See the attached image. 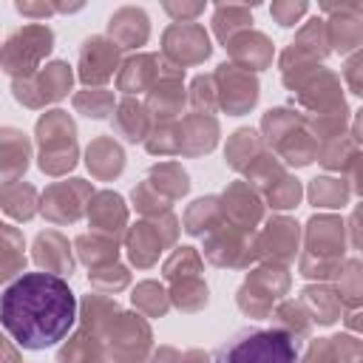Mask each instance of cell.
Here are the masks:
<instances>
[{
	"label": "cell",
	"instance_id": "cell-1",
	"mask_svg": "<svg viewBox=\"0 0 363 363\" xmlns=\"http://www.w3.org/2000/svg\"><path fill=\"white\" fill-rule=\"evenodd\" d=\"M77 323V298L62 275L23 272L0 292V326L28 352L60 343Z\"/></svg>",
	"mask_w": 363,
	"mask_h": 363
},
{
	"label": "cell",
	"instance_id": "cell-2",
	"mask_svg": "<svg viewBox=\"0 0 363 363\" xmlns=\"http://www.w3.org/2000/svg\"><path fill=\"white\" fill-rule=\"evenodd\" d=\"M207 363H298V343L275 326H247L227 337Z\"/></svg>",
	"mask_w": 363,
	"mask_h": 363
},
{
	"label": "cell",
	"instance_id": "cell-3",
	"mask_svg": "<svg viewBox=\"0 0 363 363\" xmlns=\"http://www.w3.org/2000/svg\"><path fill=\"white\" fill-rule=\"evenodd\" d=\"M346 224L337 216H312L306 221V241L298 258V269L303 278L326 281L335 278L340 264L346 261Z\"/></svg>",
	"mask_w": 363,
	"mask_h": 363
},
{
	"label": "cell",
	"instance_id": "cell-4",
	"mask_svg": "<svg viewBox=\"0 0 363 363\" xmlns=\"http://www.w3.org/2000/svg\"><path fill=\"white\" fill-rule=\"evenodd\" d=\"M261 128H264V133H267V142L275 147V153H278L286 164H292V167H306V164L315 162L318 139L309 133L303 113L289 111V108H275V111H267V113H264Z\"/></svg>",
	"mask_w": 363,
	"mask_h": 363
},
{
	"label": "cell",
	"instance_id": "cell-5",
	"mask_svg": "<svg viewBox=\"0 0 363 363\" xmlns=\"http://www.w3.org/2000/svg\"><path fill=\"white\" fill-rule=\"evenodd\" d=\"M40 142V170L48 176H62L77 164V128L65 111H48L37 122Z\"/></svg>",
	"mask_w": 363,
	"mask_h": 363
},
{
	"label": "cell",
	"instance_id": "cell-6",
	"mask_svg": "<svg viewBox=\"0 0 363 363\" xmlns=\"http://www.w3.org/2000/svg\"><path fill=\"white\" fill-rule=\"evenodd\" d=\"M54 45V34L48 26L31 23L23 28H14L6 40V45L0 48V68L6 74H11L14 79H26L31 74H37L43 57H48Z\"/></svg>",
	"mask_w": 363,
	"mask_h": 363
},
{
	"label": "cell",
	"instance_id": "cell-7",
	"mask_svg": "<svg viewBox=\"0 0 363 363\" xmlns=\"http://www.w3.org/2000/svg\"><path fill=\"white\" fill-rule=\"evenodd\" d=\"M286 289H289V272L284 267H278V264L258 267L241 284L238 306L250 318H267L272 312V306L281 301V295H286Z\"/></svg>",
	"mask_w": 363,
	"mask_h": 363
},
{
	"label": "cell",
	"instance_id": "cell-8",
	"mask_svg": "<svg viewBox=\"0 0 363 363\" xmlns=\"http://www.w3.org/2000/svg\"><path fill=\"white\" fill-rule=\"evenodd\" d=\"M71 65L68 62H48L43 71L26 77V79H14L11 94L20 105L26 108H40L45 102H57L71 91Z\"/></svg>",
	"mask_w": 363,
	"mask_h": 363
},
{
	"label": "cell",
	"instance_id": "cell-9",
	"mask_svg": "<svg viewBox=\"0 0 363 363\" xmlns=\"http://www.w3.org/2000/svg\"><path fill=\"white\" fill-rule=\"evenodd\" d=\"M329 17L326 20V34H329V48L349 57L360 51L363 45V3L346 0V3H323L320 6Z\"/></svg>",
	"mask_w": 363,
	"mask_h": 363
},
{
	"label": "cell",
	"instance_id": "cell-10",
	"mask_svg": "<svg viewBox=\"0 0 363 363\" xmlns=\"http://www.w3.org/2000/svg\"><path fill=\"white\" fill-rule=\"evenodd\" d=\"M213 85H216V105H221L227 113L238 116L247 113L255 102H258V79L255 74L233 65V62H221L218 71L213 74Z\"/></svg>",
	"mask_w": 363,
	"mask_h": 363
},
{
	"label": "cell",
	"instance_id": "cell-11",
	"mask_svg": "<svg viewBox=\"0 0 363 363\" xmlns=\"http://www.w3.org/2000/svg\"><path fill=\"white\" fill-rule=\"evenodd\" d=\"M162 54L164 60H170V65L176 68H187L196 62H204L210 57V37L204 31V26L199 23H173L167 26L164 37H162Z\"/></svg>",
	"mask_w": 363,
	"mask_h": 363
},
{
	"label": "cell",
	"instance_id": "cell-12",
	"mask_svg": "<svg viewBox=\"0 0 363 363\" xmlns=\"http://www.w3.org/2000/svg\"><path fill=\"white\" fill-rule=\"evenodd\" d=\"M176 233H179V221H176L170 213L156 216L153 221L136 224V227L128 233V255H130V261H133L136 267H150V264L159 258L162 247L173 244Z\"/></svg>",
	"mask_w": 363,
	"mask_h": 363
},
{
	"label": "cell",
	"instance_id": "cell-13",
	"mask_svg": "<svg viewBox=\"0 0 363 363\" xmlns=\"http://www.w3.org/2000/svg\"><path fill=\"white\" fill-rule=\"evenodd\" d=\"M94 190L85 179H68V182H57L43 193V216L54 224H74L82 210L85 201H91Z\"/></svg>",
	"mask_w": 363,
	"mask_h": 363
},
{
	"label": "cell",
	"instance_id": "cell-14",
	"mask_svg": "<svg viewBox=\"0 0 363 363\" xmlns=\"http://www.w3.org/2000/svg\"><path fill=\"white\" fill-rule=\"evenodd\" d=\"M298 241H301V227L295 218H286V216H272L264 230L258 233L255 238V252L261 258H267L269 264H289L295 261L298 255Z\"/></svg>",
	"mask_w": 363,
	"mask_h": 363
},
{
	"label": "cell",
	"instance_id": "cell-15",
	"mask_svg": "<svg viewBox=\"0 0 363 363\" xmlns=\"http://www.w3.org/2000/svg\"><path fill=\"white\" fill-rule=\"evenodd\" d=\"M108 337V346L116 357L125 360H139L147 346H150V329L139 315H128V312H116L108 326L102 329Z\"/></svg>",
	"mask_w": 363,
	"mask_h": 363
},
{
	"label": "cell",
	"instance_id": "cell-16",
	"mask_svg": "<svg viewBox=\"0 0 363 363\" xmlns=\"http://www.w3.org/2000/svg\"><path fill=\"white\" fill-rule=\"evenodd\" d=\"M182 77L184 71L164 62L159 65V79L153 82V88L147 91V113H153L156 122H170L176 113H182L184 108V88H182Z\"/></svg>",
	"mask_w": 363,
	"mask_h": 363
},
{
	"label": "cell",
	"instance_id": "cell-17",
	"mask_svg": "<svg viewBox=\"0 0 363 363\" xmlns=\"http://www.w3.org/2000/svg\"><path fill=\"white\" fill-rule=\"evenodd\" d=\"M79 79L85 85H102L113 77L116 65H119V48L108 40V37H88L79 48Z\"/></svg>",
	"mask_w": 363,
	"mask_h": 363
},
{
	"label": "cell",
	"instance_id": "cell-18",
	"mask_svg": "<svg viewBox=\"0 0 363 363\" xmlns=\"http://www.w3.org/2000/svg\"><path fill=\"white\" fill-rule=\"evenodd\" d=\"M204 255L216 267H250L252 258H258L255 244H250L238 227H221L213 230L204 241Z\"/></svg>",
	"mask_w": 363,
	"mask_h": 363
},
{
	"label": "cell",
	"instance_id": "cell-19",
	"mask_svg": "<svg viewBox=\"0 0 363 363\" xmlns=\"http://www.w3.org/2000/svg\"><path fill=\"white\" fill-rule=\"evenodd\" d=\"M224 45H227V51L233 57V65H238V68H244L250 74L267 68L272 62V54H275L269 37L261 34V31H250V28L247 31H238Z\"/></svg>",
	"mask_w": 363,
	"mask_h": 363
},
{
	"label": "cell",
	"instance_id": "cell-20",
	"mask_svg": "<svg viewBox=\"0 0 363 363\" xmlns=\"http://www.w3.org/2000/svg\"><path fill=\"white\" fill-rule=\"evenodd\" d=\"M108 40L116 45V48H139L147 43V34H150V20L145 14V9H136V6H122L111 14L108 20Z\"/></svg>",
	"mask_w": 363,
	"mask_h": 363
},
{
	"label": "cell",
	"instance_id": "cell-21",
	"mask_svg": "<svg viewBox=\"0 0 363 363\" xmlns=\"http://www.w3.org/2000/svg\"><path fill=\"white\" fill-rule=\"evenodd\" d=\"M88 221L91 227L99 233V235H108V238H119L125 224H128V210H125V201L122 196L111 193V190H102L96 196H91L88 201Z\"/></svg>",
	"mask_w": 363,
	"mask_h": 363
},
{
	"label": "cell",
	"instance_id": "cell-22",
	"mask_svg": "<svg viewBox=\"0 0 363 363\" xmlns=\"http://www.w3.org/2000/svg\"><path fill=\"white\" fill-rule=\"evenodd\" d=\"M221 201H224V204H221V213H227L238 230H252V227L261 221V216H264V204H261L258 193H255L247 182L230 184V187L224 190Z\"/></svg>",
	"mask_w": 363,
	"mask_h": 363
},
{
	"label": "cell",
	"instance_id": "cell-23",
	"mask_svg": "<svg viewBox=\"0 0 363 363\" xmlns=\"http://www.w3.org/2000/svg\"><path fill=\"white\" fill-rule=\"evenodd\" d=\"M28 167V139L17 128H0V184H14Z\"/></svg>",
	"mask_w": 363,
	"mask_h": 363
},
{
	"label": "cell",
	"instance_id": "cell-24",
	"mask_svg": "<svg viewBox=\"0 0 363 363\" xmlns=\"http://www.w3.org/2000/svg\"><path fill=\"white\" fill-rule=\"evenodd\" d=\"M218 142V122L207 113H193L179 125V153L199 156L213 150Z\"/></svg>",
	"mask_w": 363,
	"mask_h": 363
},
{
	"label": "cell",
	"instance_id": "cell-25",
	"mask_svg": "<svg viewBox=\"0 0 363 363\" xmlns=\"http://www.w3.org/2000/svg\"><path fill=\"white\" fill-rule=\"evenodd\" d=\"M360 354L363 349L354 335H335L312 340L303 363H360Z\"/></svg>",
	"mask_w": 363,
	"mask_h": 363
},
{
	"label": "cell",
	"instance_id": "cell-26",
	"mask_svg": "<svg viewBox=\"0 0 363 363\" xmlns=\"http://www.w3.org/2000/svg\"><path fill=\"white\" fill-rule=\"evenodd\" d=\"M301 303L309 312V318L320 326H332L335 320L343 318V303L329 284H309L301 289Z\"/></svg>",
	"mask_w": 363,
	"mask_h": 363
},
{
	"label": "cell",
	"instance_id": "cell-27",
	"mask_svg": "<svg viewBox=\"0 0 363 363\" xmlns=\"http://www.w3.org/2000/svg\"><path fill=\"white\" fill-rule=\"evenodd\" d=\"M159 65H162V60L156 54H136V57L125 60L122 62V71L116 77L119 91H125V94L150 91L153 82L159 79Z\"/></svg>",
	"mask_w": 363,
	"mask_h": 363
},
{
	"label": "cell",
	"instance_id": "cell-28",
	"mask_svg": "<svg viewBox=\"0 0 363 363\" xmlns=\"http://www.w3.org/2000/svg\"><path fill=\"white\" fill-rule=\"evenodd\" d=\"M34 261L57 275V272H74V258H71V250H68V241L57 233V230H45L34 238Z\"/></svg>",
	"mask_w": 363,
	"mask_h": 363
},
{
	"label": "cell",
	"instance_id": "cell-29",
	"mask_svg": "<svg viewBox=\"0 0 363 363\" xmlns=\"http://www.w3.org/2000/svg\"><path fill=\"white\" fill-rule=\"evenodd\" d=\"M85 164H88V170L96 176V179H113V176H119L122 173V167H125V153H122V147L111 139V136H99V139H94L91 145H88V150H85Z\"/></svg>",
	"mask_w": 363,
	"mask_h": 363
},
{
	"label": "cell",
	"instance_id": "cell-30",
	"mask_svg": "<svg viewBox=\"0 0 363 363\" xmlns=\"http://www.w3.org/2000/svg\"><path fill=\"white\" fill-rule=\"evenodd\" d=\"M315 159H318L326 170H337V173L346 179V173L360 162V145H357L349 133H343V136H335V139L320 142Z\"/></svg>",
	"mask_w": 363,
	"mask_h": 363
},
{
	"label": "cell",
	"instance_id": "cell-31",
	"mask_svg": "<svg viewBox=\"0 0 363 363\" xmlns=\"http://www.w3.org/2000/svg\"><path fill=\"white\" fill-rule=\"evenodd\" d=\"M306 196H309V201L315 207L337 210V207H346L352 201V187H349V182L343 176L340 179H335V176H318V179L309 182Z\"/></svg>",
	"mask_w": 363,
	"mask_h": 363
},
{
	"label": "cell",
	"instance_id": "cell-32",
	"mask_svg": "<svg viewBox=\"0 0 363 363\" xmlns=\"http://www.w3.org/2000/svg\"><path fill=\"white\" fill-rule=\"evenodd\" d=\"M57 363H105V349L94 329L82 326L57 354Z\"/></svg>",
	"mask_w": 363,
	"mask_h": 363
},
{
	"label": "cell",
	"instance_id": "cell-33",
	"mask_svg": "<svg viewBox=\"0 0 363 363\" xmlns=\"http://www.w3.org/2000/svg\"><path fill=\"white\" fill-rule=\"evenodd\" d=\"M113 128L119 136H125V142H142L150 133V113L139 102L125 99L113 113Z\"/></svg>",
	"mask_w": 363,
	"mask_h": 363
},
{
	"label": "cell",
	"instance_id": "cell-34",
	"mask_svg": "<svg viewBox=\"0 0 363 363\" xmlns=\"http://www.w3.org/2000/svg\"><path fill=\"white\" fill-rule=\"evenodd\" d=\"M289 48H295L298 54L320 62L332 48H329V34H326V20L323 17H312L309 23L301 26L298 37L289 43Z\"/></svg>",
	"mask_w": 363,
	"mask_h": 363
},
{
	"label": "cell",
	"instance_id": "cell-35",
	"mask_svg": "<svg viewBox=\"0 0 363 363\" xmlns=\"http://www.w3.org/2000/svg\"><path fill=\"white\" fill-rule=\"evenodd\" d=\"M162 199H167V201H173V199H179V196H184L187 190H190V182H187V173L176 164V162H164V164H156L150 173H147V179H145Z\"/></svg>",
	"mask_w": 363,
	"mask_h": 363
},
{
	"label": "cell",
	"instance_id": "cell-36",
	"mask_svg": "<svg viewBox=\"0 0 363 363\" xmlns=\"http://www.w3.org/2000/svg\"><path fill=\"white\" fill-rule=\"evenodd\" d=\"M77 247V255L91 267V269H99V267H111L116 264V241L108 238V235H99V233H91V235H79L74 241Z\"/></svg>",
	"mask_w": 363,
	"mask_h": 363
},
{
	"label": "cell",
	"instance_id": "cell-37",
	"mask_svg": "<svg viewBox=\"0 0 363 363\" xmlns=\"http://www.w3.org/2000/svg\"><path fill=\"white\" fill-rule=\"evenodd\" d=\"M261 153H264V145H261L258 133L250 128H238L227 142V164L233 170H247Z\"/></svg>",
	"mask_w": 363,
	"mask_h": 363
},
{
	"label": "cell",
	"instance_id": "cell-38",
	"mask_svg": "<svg viewBox=\"0 0 363 363\" xmlns=\"http://www.w3.org/2000/svg\"><path fill=\"white\" fill-rule=\"evenodd\" d=\"M337 298L343 303V312L349 309H360V301H363V272H360V258H346L337 269Z\"/></svg>",
	"mask_w": 363,
	"mask_h": 363
},
{
	"label": "cell",
	"instance_id": "cell-39",
	"mask_svg": "<svg viewBox=\"0 0 363 363\" xmlns=\"http://www.w3.org/2000/svg\"><path fill=\"white\" fill-rule=\"evenodd\" d=\"M269 315L275 318V329L286 332L295 343H298L301 337H309V332H312V318H309V312L303 309L301 301H284V303H278Z\"/></svg>",
	"mask_w": 363,
	"mask_h": 363
},
{
	"label": "cell",
	"instance_id": "cell-40",
	"mask_svg": "<svg viewBox=\"0 0 363 363\" xmlns=\"http://www.w3.org/2000/svg\"><path fill=\"white\" fill-rule=\"evenodd\" d=\"M0 207L14 221H28L37 213V190L31 184H23V182L6 184L3 193H0Z\"/></svg>",
	"mask_w": 363,
	"mask_h": 363
},
{
	"label": "cell",
	"instance_id": "cell-41",
	"mask_svg": "<svg viewBox=\"0 0 363 363\" xmlns=\"http://www.w3.org/2000/svg\"><path fill=\"white\" fill-rule=\"evenodd\" d=\"M26 264V255H23V235L9 227V224H0V284L9 281L11 275H17Z\"/></svg>",
	"mask_w": 363,
	"mask_h": 363
},
{
	"label": "cell",
	"instance_id": "cell-42",
	"mask_svg": "<svg viewBox=\"0 0 363 363\" xmlns=\"http://www.w3.org/2000/svg\"><path fill=\"white\" fill-rule=\"evenodd\" d=\"M218 221H221V204L216 196L196 199L190 204V210L184 213V230L190 235H204L207 230H216Z\"/></svg>",
	"mask_w": 363,
	"mask_h": 363
},
{
	"label": "cell",
	"instance_id": "cell-43",
	"mask_svg": "<svg viewBox=\"0 0 363 363\" xmlns=\"http://www.w3.org/2000/svg\"><path fill=\"white\" fill-rule=\"evenodd\" d=\"M250 23H252V14L247 6H218L213 14V28L221 43H227L238 31H247Z\"/></svg>",
	"mask_w": 363,
	"mask_h": 363
},
{
	"label": "cell",
	"instance_id": "cell-44",
	"mask_svg": "<svg viewBox=\"0 0 363 363\" xmlns=\"http://www.w3.org/2000/svg\"><path fill=\"white\" fill-rule=\"evenodd\" d=\"M182 312H196L207 303V286L199 281V275H190V278H179L173 281V289L167 295Z\"/></svg>",
	"mask_w": 363,
	"mask_h": 363
},
{
	"label": "cell",
	"instance_id": "cell-45",
	"mask_svg": "<svg viewBox=\"0 0 363 363\" xmlns=\"http://www.w3.org/2000/svg\"><path fill=\"white\" fill-rule=\"evenodd\" d=\"M301 196H303V187H301V182H298L295 176H289V173H284L281 179H275V182L264 190V199H267L269 207H275V210H292V207H298Z\"/></svg>",
	"mask_w": 363,
	"mask_h": 363
},
{
	"label": "cell",
	"instance_id": "cell-46",
	"mask_svg": "<svg viewBox=\"0 0 363 363\" xmlns=\"http://www.w3.org/2000/svg\"><path fill=\"white\" fill-rule=\"evenodd\" d=\"M130 301H133L136 309H142V312L150 315V318H162V315L167 312V306H170V298L164 295V289H162L156 281H142V284L133 289Z\"/></svg>",
	"mask_w": 363,
	"mask_h": 363
},
{
	"label": "cell",
	"instance_id": "cell-47",
	"mask_svg": "<svg viewBox=\"0 0 363 363\" xmlns=\"http://www.w3.org/2000/svg\"><path fill=\"white\" fill-rule=\"evenodd\" d=\"M74 108L91 119H105L113 111V94L105 88H88L74 96Z\"/></svg>",
	"mask_w": 363,
	"mask_h": 363
},
{
	"label": "cell",
	"instance_id": "cell-48",
	"mask_svg": "<svg viewBox=\"0 0 363 363\" xmlns=\"http://www.w3.org/2000/svg\"><path fill=\"white\" fill-rule=\"evenodd\" d=\"M201 272V255L193 247H179L167 261H164V278L167 281H179V278H190Z\"/></svg>",
	"mask_w": 363,
	"mask_h": 363
},
{
	"label": "cell",
	"instance_id": "cell-49",
	"mask_svg": "<svg viewBox=\"0 0 363 363\" xmlns=\"http://www.w3.org/2000/svg\"><path fill=\"white\" fill-rule=\"evenodd\" d=\"M130 281L128 269L119 267V264H111V267H99V269H91V284L102 292H119L125 289Z\"/></svg>",
	"mask_w": 363,
	"mask_h": 363
},
{
	"label": "cell",
	"instance_id": "cell-50",
	"mask_svg": "<svg viewBox=\"0 0 363 363\" xmlns=\"http://www.w3.org/2000/svg\"><path fill=\"white\" fill-rule=\"evenodd\" d=\"M309 11V6L303 3V0H286V3H272V9H269V14L275 17V23L278 26H284V28H292L303 14Z\"/></svg>",
	"mask_w": 363,
	"mask_h": 363
},
{
	"label": "cell",
	"instance_id": "cell-51",
	"mask_svg": "<svg viewBox=\"0 0 363 363\" xmlns=\"http://www.w3.org/2000/svg\"><path fill=\"white\" fill-rule=\"evenodd\" d=\"M193 105L201 111V113H210L216 108V85H213V77H196L193 79V94H190Z\"/></svg>",
	"mask_w": 363,
	"mask_h": 363
},
{
	"label": "cell",
	"instance_id": "cell-52",
	"mask_svg": "<svg viewBox=\"0 0 363 363\" xmlns=\"http://www.w3.org/2000/svg\"><path fill=\"white\" fill-rule=\"evenodd\" d=\"M360 68H363V54H360V51L349 54V57H346V65H343V79L349 82V91H352L354 96H360V94H363V79H360Z\"/></svg>",
	"mask_w": 363,
	"mask_h": 363
},
{
	"label": "cell",
	"instance_id": "cell-53",
	"mask_svg": "<svg viewBox=\"0 0 363 363\" xmlns=\"http://www.w3.org/2000/svg\"><path fill=\"white\" fill-rule=\"evenodd\" d=\"M164 11L176 20V23H193V17H199L204 11L201 3H190V6H176V3H164Z\"/></svg>",
	"mask_w": 363,
	"mask_h": 363
},
{
	"label": "cell",
	"instance_id": "cell-54",
	"mask_svg": "<svg viewBox=\"0 0 363 363\" xmlns=\"http://www.w3.org/2000/svg\"><path fill=\"white\" fill-rule=\"evenodd\" d=\"M17 11L20 14H26V17H48V14H54L57 11V6H51V3H40V6H31V3H17Z\"/></svg>",
	"mask_w": 363,
	"mask_h": 363
},
{
	"label": "cell",
	"instance_id": "cell-55",
	"mask_svg": "<svg viewBox=\"0 0 363 363\" xmlns=\"http://www.w3.org/2000/svg\"><path fill=\"white\" fill-rule=\"evenodd\" d=\"M150 363H182V354H179L176 349H170V346H162V349L153 354Z\"/></svg>",
	"mask_w": 363,
	"mask_h": 363
},
{
	"label": "cell",
	"instance_id": "cell-56",
	"mask_svg": "<svg viewBox=\"0 0 363 363\" xmlns=\"http://www.w3.org/2000/svg\"><path fill=\"white\" fill-rule=\"evenodd\" d=\"M0 363H17V352L0 337Z\"/></svg>",
	"mask_w": 363,
	"mask_h": 363
}]
</instances>
